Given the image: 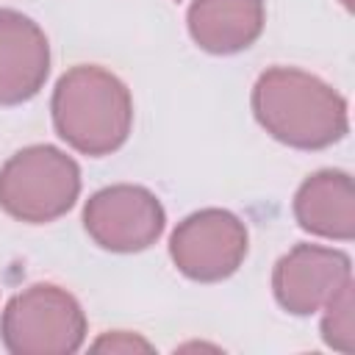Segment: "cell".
<instances>
[{
  "label": "cell",
  "instance_id": "obj_1",
  "mask_svg": "<svg viewBox=\"0 0 355 355\" xmlns=\"http://www.w3.org/2000/svg\"><path fill=\"white\" fill-rule=\"evenodd\" d=\"M252 111L269 136L300 150L330 147L349 128L344 97L319 78L291 67H275L258 78Z\"/></svg>",
  "mask_w": 355,
  "mask_h": 355
},
{
  "label": "cell",
  "instance_id": "obj_2",
  "mask_svg": "<svg viewBox=\"0 0 355 355\" xmlns=\"http://www.w3.org/2000/svg\"><path fill=\"white\" fill-rule=\"evenodd\" d=\"M53 125L83 155H108L125 144L133 125L128 86L103 67H75L55 83Z\"/></svg>",
  "mask_w": 355,
  "mask_h": 355
},
{
  "label": "cell",
  "instance_id": "obj_3",
  "mask_svg": "<svg viewBox=\"0 0 355 355\" xmlns=\"http://www.w3.org/2000/svg\"><path fill=\"white\" fill-rule=\"evenodd\" d=\"M80 191L78 164L50 144L25 147L0 169V205L22 222H53Z\"/></svg>",
  "mask_w": 355,
  "mask_h": 355
},
{
  "label": "cell",
  "instance_id": "obj_4",
  "mask_svg": "<svg viewBox=\"0 0 355 355\" xmlns=\"http://www.w3.org/2000/svg\"><path fill=\"white\" fill-rule=\"evenodd\" d=\"M0 338L14 355H67L86 338V316L72 294L36 283L8 300Z\"/></svg>",
  "mask_w": 355,
  "mask_h": 355
},
{
  "label": "cell",
  "instance_id": "obj_5",
  "mask_svg": "<svg viewBox=\"0 0 355 355\" xmlns=\"http://www.w3.org/2000/svg\"><path fill=\"white\" fill-rule=\"evenodd\" d=\"M169 255L175 266L191 280H225L247 255V227L230 211H197L175 227Z\"/></svg>",
  "mask_w": 355,
  "mask_h": 355
},
{
  "label": "cell",
  "instance_id": "obj_6",
  "mask_svg": "<svg viewBox=\"0 0 355 355\" xmlns=\"http://www.w3.org/2000/svg\"><path fill=\"white\" fill-rule=\"evenodd\" d=\"M164 208L141 186H108L89 197L83 208L86 233L111 252H136L164 233Z\"/></svg>",
  "mask_w": 355,
  "mask_h": 355
},
{
  "label": "cell",
  "instance_id": "obj_7",
  "mask_svg": "<svg viewBox=\"0 0 355 355\" xmlns=\"http://www.w3.org/2000/svg\"><path fill=\"white\" fill-rule=\"evenodd\" d=\"M349 280V258L344 252L316 244H297L277 261L272 288L288 313L308 316L324 308V302Z\"/></svg>",
  "mask_w": 355,
  "mask_h": 355
},
{
  "label": "cell",
  "instance_id": "obj_8",
  "mask_svg": "<svg viewBox=\"0 0 355 355\" xmlns=\"http://www.w3.org/2000/svg\"><path fill=\"white\" fill-rule=\"evenodd\" d=\"M47 72L50 44L42 28L19 11L0 8V105L31 100Z\"/></svg>",
  "mask_w": 355,
  "mask_h": 355
},
{
  "label": "cell",
  "instance_id": "obj_9",
  "mask_svg": "<svg viewBox=\"0 0 355 355\" xmlns=\"http://www.w3.org/2000/svg\"><path fill=\"white\" fill-rule=\"evenodd\" d=\"M263 0H194L189 6L191 39L216 55L250 47L263 31Z\"/></svg>",
  "mask_w": 355,
  "mask_h": 355
},
{
  "label": "cell",
  "instance_id": "obj_10",
  "mask_svg": "<svg viewBox=\"0 0 355 355\" xmlns=\"http://www.w3.org/2000/svg\"><path fill=\"white\" fill-rule=\"evenodd\" d=\"M294 216L302 230L349 241L355 236V191L347 172H316L294 197Z\"/></svg>",
  "mask_w": 355,
  "mask_h": 355
},
{
  "label": "cell",
  "instance_id": "obj_11",
  "mask_svg": "<svg viewBox=\"0 0 355 355\" xmlns=\"http://www.w3.org/2000/svg\"><path fill=\"white\" fill-rule=\"evenodd\" d=\"M322 338L327 347L338 352H352L355 349V302H352V280L338 288L324 302V316H322Z\"/></svg>",
  "mask_w": 355,
  "mask_h": 355
},
{
  "label": "cell",
  "instance_id": "obj_12",
  "mask_svg": "<svg viewBox=\"0 0 355 355\" xmlns=\"http://www.w3.org/2000/svg\"><path fill=\"white\" fill-rule=\"evenodd\" d=\"M94 352H150L153 347L139 338L136 333H125V330H116V333H105L100 336L94 344H92Z\"/></svg>",
  "mask_w": 355,
  "mask_h": 355
},
{
  "label": "cell",
  "instance_id": "obj_13",
  "mask_svg": "<svg viewBox=\"0 0 355 355\" xmlns=\"http://www.w3.org/2000/svg\"><path fill=\"white\" fill-rule=\"evenodd\" d=\"M341 3H344V6H349V3H352V0H341Z\"/></svg>",
  "mask_w": 355,
  "mask_h": 355
}]
</instances>
